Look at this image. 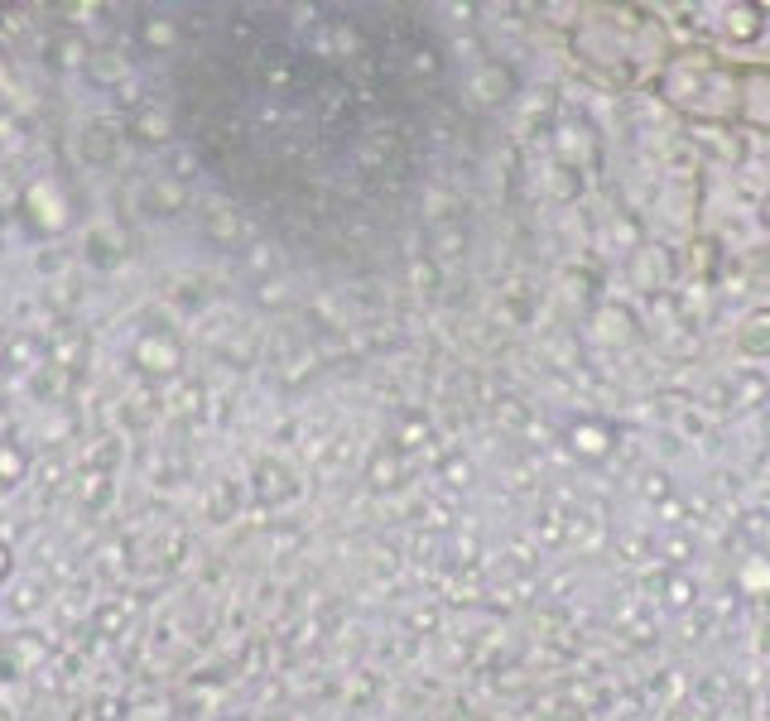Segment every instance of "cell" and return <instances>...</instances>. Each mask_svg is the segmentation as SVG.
Returning a JSON list of instances; mask_svg holds the SVG:
<instances>
[{
    "instance_id": "1",
    "label": "cell",
    "mask_w": 770,
    "mask_h": 721,
    "mask_svg": "<svg viewBox=\"0 0 770 721\" xmlns=\"http://www.w3.org/2000/svg\"><path fill=\"white\" fill-rule=\"evenodd\" d=\"M10 567H15V558H10V548H6V544H0V582H6V577H10Z\"/></svg>"
}]
</instances>
